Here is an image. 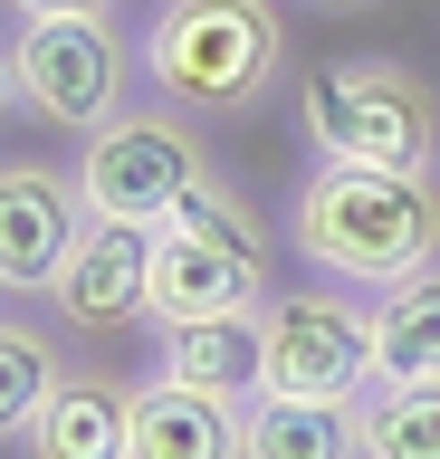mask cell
I'll list each match as a JSON object with an SVG mask.
<instances>
[{"label":"cell","instance_id":"3957f363","mask_svg":"<svg viewBox=\"0 0 440 459\" xmlns=\"http://www.w3.org/2000/svg\"><path fill=\"white\" fill-rule=\"evenodd\" d=\"M297 125L316 143V163H393V172L440 163V96L402 57H374V48L316 57L297 77Z\"/></svg>","mask_w":440,"mask_h":459},{"label":"cell","instance_id":"e0dca14e","mask_svg":"<svg viewBox=\"0 0 440 459\" xmlns=\"http://www.w3.org/2000/svg\"><path fill=\"white\" fill-rule=\"evenodd\" d=\"M10 20H48V10H116V0H0Z\"/></svg>","mask_w":440,"mask_h":459},{"label":"cell","instance_id":"30bf717a","mask_svg":"<svg viewBox=\"0 0 440 459\" xmlns=\"http://www.w3.org/2000/svg\"><path fill=\"white\" fill-rule=\"evenodd\" d=\"M249 402L259 393H202V383L144 373L125 459H249Z\"/></svg>","mask_w":440,"mask_h":459},{"label":"cell","instance_id":"6da1fadb","mask_svg":"<svg viewBox=\"0 0 440 459\" xmlns=\"http://www.w3.org/2000/svg\"><path fill=\"white\" fill-rule=\"evenodd\" d=\"M288 239L316 278L383 297V287L440 268V182L393 163H316L288 211Z\"/></svg>","mask_w":440,"mask_h":459},{"label":"cell","instance_id":"2e32d148","mask_svg":"<svg viewBox=\"0 0 440 459\" xmlns=\"http://www.w3.org/2000/svg\"><path fill=\"white\" fill-rule=\"evenodd\" d=\"M58 344L39 335V325H10L0 316V440H30V421L48 411V393H58Z\"/></svg>","mask_w":440,"mask_h":459},{"label":"cell","instance_id":"ac0fdd59","mask_svg":"<svg viewBox=\"0 0 440 459\" xmlns=\"http://www.w3.org/2000/svg\"><path fill=\"white\" fill-rule=\"evenodd\" d=\"M20 106V57H10V39H0V115Z\"/></svg>","mask_w":440,"mask_h":459},{"label":"cell","instance_id":"ffe728a7","mask_svg":"<svg viewBox=\"0 0 440 459\" xmlns=\"http://www.w3.org/2000/svg\"><path fill=\"white\" fill-rule=\"evenodd\" d=\"M116 10H153V0H116Z\"/></svg>","mask_w":440,"mask_h":459},{"label":"cell","instance_id":"7a4b0ae2","mask_svg":"<svg viewBox=\"0 0 440 459\" xmlns=\"http://www.w3.org/2000/svg\"><path fill=\"white\" fill-rule=\"evenodd\" d=\"M144 86L182 115H249L288 77V10L278 0H153L144 10Z\"/></svg>","mask_w":440,"mask_h":459},{"label":"cell","instance_id":"9c48e42d","mask_svg":"<svg viewBox=\"0 0 440 459\" xmlns=\"http://www.w3.org/2000/svg\"><path fill=\"white\" fill-rule=\"evenodd\" d=\"M48 307L87 335H125V325H153V230L125 221H87V239L67 249L58 297Z\"/></svg>","mask_w":440,"mask_h":459},{"label":"cell","instance_id":"ba28073f","mask_svg":"<svg viewBox=\"0 0 440 459\" xmlns=\"http://www.w3.org/2000/svg\"><path fill=\"white\" fill-rule=\"evenodd\" d=\"M87 239V192L58 163H0V297H58L67 249Z\"/></svg>","mask_w":440,"mask_h":459},{"label":"cell","instance_id":"d6986e66","mask_svg":"<svg viewBox=\"0 0 440 459\" xmlns=\"http://www.w3.org/2000/svg\"><path fill=\"white\" fill-rule=\"evenodd\" d=\"M316 10H383V0H316Z\"/></svg>","mask_w":440,"mask_h":459},{"label":"cell","instance_id":"8992f818","mask_svg":"<svg viewBox=\"0 0 440 459\" xmlns=\"http://www.w3.org/2000/svg\"><path fill=\"white\" fill-rule=\"evenodd\" d=\"M211 172L202 134L182 125V106H125L106 115L77 153V192H87V221H125V230H163L192 201V182Z\"/></svg>","mask_w":440,"mask_h":459},{"label":"cell","instance_id":"4fadbf2b","mask_svg":"<svg viewBox=\"0 0 440 459\" xmlns=\"http://www.w3.org/2000/svg\"><path fill=\"white\" fill-rule=\"evenodd\" d=\"M374 383H440V268L374 297Z\"/></svg>","mask_w":440,"mask_h":459},{"label":"cell","instance_id":"7c38bea8","mask_svg":"<svg viewBox=\"0 0 440 459\" xmlns=\"http://www.w3.org/2000/svg\"><path fill=\"white\" fill-rule=\"evenodd\" d=\"M153 373L202 383V393H259V316H192V325H153Z\"/></svg>","mask_w":440,"mask_h":459},{"label":"cell","instance_id":"277c9868","mask_svg":"<svg viewBox=\"0 0 440 459\" xmlns=\"http://www.w3.org/2000/svg\"><path fill=\"white\" fill-rule=\"evenodd\" d=\"M268 287V221L249 201L202 172L192 201L153 230V325H192V316H259Z\"/></svg>","mask_w":440,"mask_h":459},{"label":"cell","instance_id":"5bb4252c","mask_svg":"<svg viewBox=\"0 0 440 459\" xmlns=\"http://www.w3.org/2000/svg\"><path fill=\"white\" fill-rule=\"evenodd\" d=\"M249 459H364V402H249Z\"/></svg>","mask_w":440,"mask_h":459},{"label":"cell","instance_id":"5b68a950","mask_svg":"<svg viewBox=\"0 0 440 459\" xmlns=\"http://www.w3.org/2000/svg\"><path fill=\"white\" fill-rule=\"evenodd\" d=\"M374 383V307L345 278L278 287L259 307V393L268 402H354Z\"/></svg>","mask_w":440,"mask_h":459},{"label":"cell","instance_id":"52a82bcc","mask_svg":"<svg viewBox=\"0 0 440 459\" xmlns=\"http://www.w3.org/2000/svg\"><path fill=\"white\" fill-rule=\"evenodd\" d=\"M10 57H20V106H30L39 125H58V134H96L106 115H125V67H144V57H125L116 10L20 20Z\"/></svg>","mask_w":440,"mask_h":459},{"label":"cell","instance_id":"8fae6325","mask_svg":"<svg viewBox=\"0 0 440 459\" xmlns=\"http://www.w3.org/2000/svg\"><path fill=\"white\" fill-rule=\"evenodd\" d=\"M125 440H134V383H116V373H58V393H48V411L30 421L20 450L30 459H125Z\"/></svg>","mask_w":440,"mask_h":459},{"label":"cell","instance_id":"9a60e30c","mask_svg":"<svg viewBox=\"0 0 440 459\" xmlns=\"http://www.w3.org/2000/svg\"><path fill=\"white\" fill-rule=\"evenodd\" d=\"M364 459H440V383H364Z\"/></svg>","mask_w":440,"mask_h":459}]
</instances>
